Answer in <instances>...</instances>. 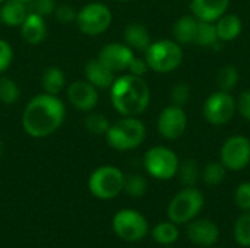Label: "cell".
Masks as SVG:
<instances>
[{
    "instance_id": "30bf717a",
    "label": "cell",
    "mask_w": 250,
    "mask_h": 248,
    "mask_svg": "<svg viewBox=\"0 0 250 248\" xmlns=\"http://www.w3.org/2000/svg\"><path fill=\"white\" fill-rule=\"evenodd\" d=\"M202 113L209 124H227L236 113V99L230 92L215 91L205 99Z\"/></svg>"
},
{
    "instance_id": "7c38bea8",
    "label": "cell",
    "mask_w": 250,
    "mask_h": 248,
    "mask_svg": "<svg viewBox=\"0 0 250 248\" xmlns=\"http://www.w3.org/2000/svg\"><path fill=\"white\" fill-rule=\"evenodd\" d=\"M186 127H188V115L183 107H177L171 104L166 107L158 115V121H157L158 133L167 140H176L182 137L186 132Z\"/></svg>"
},
{
    "instance_id": "60d3db41",
    "label": "cell",
    "mask_w": 250,
    "mask_h": 248,
    "mask_svg": "<svg viewBox=\"0 0 250 248\" xmlns=\"http://www.w3.org/2000/svg\"><path fill=\"white\" fill-rule=\"evenodd\" d=\"M19 1H23V3H31L32 0H19Z\"/></svg>"
},
{
    "instance_id": "f1b7e54d",
    "label": "cell",
    "mask_w": 250,
    "mask_h": 248,
    "mask_svg": "<svg viewBox=\"0 0 250 248\" xmlns=\"http://www.w3.org/2000/svg\"><path fill=\"white\" fill-rule=\"evenodd\" d=\"M217 82H218V88L220 91H226L230 92L231 89L236 88L237 82H239V70L236 66H224L217 76Z\"/></svg>"
},
{
    "instance_id": "484cf974",
    "label": "cell",
    "mask_w": 250,
    "mask_h": 248,
    "mask_svg": "<svg viewBox=\"0 0 250 248\" xmlns=\"http://www.w3.org/2000/svg\"><path fill=\"white\" fill-rule=\"evenodd\" d=\"M201 172L202 171L199 170V165L195 159H185L179 165L177 175H179V180L182 184H185L186 187H192L199 181Z\"/></svg>"
},
{
    "instance_id": "9c48e42d",
    "label": "cell",
    "mask_w": 250,
    "mask_h": 248,
    "mask_svg": "<svg viewBox=\"0 0 250 248\" xmlns=\"http://www.w3.org/2000/svg\"><path fill=\"white\" fill-rule=\"evenodd\" d=\"M114 234L127 243H138L148 234V221L145 216L133 209H123L117 212L111 222Z\"/></svg>"
},
{
    "instance_id": "44dd1931",
    "label": "cell",
    "mask_w": 250,
    "mask_h": 248,
    "mask_svg": "<svg viewBox=\"0 0 250 248\" xmlns=\"http://www.w3.org/2000/svg\"><path fill=\"white\" fill-rule=\"evenodd\" d=\"M198 31V19L193 15H185L179 18L173 25V37L174 41L182 44H192L195 42Z\"/></svg>"
},
{
    "instance_id": "5bb4252c",
    "label": "cell",
    "mask_w": 250,
    "mask_h": 248,
    "mask_svg": "<svg viewBox=\"0 0 250 248\" xmlns=\"http://www.w3.org/2000/svg\"><path fill=\"white\" fill-rule=\"evenodd\" d=\"M70 104L79 111H91L98 104V92L88 80H75L67 88Z\"/></svg>"
},
{
    "instance_id": "6da1fadb",
    "label": "cell",
    "mask_w": 250,
    "mask_h": 248,
    "mask_svg": "<svg viewBox=\"0 0 250 248\" xmlns=\"http://www.w3.org/2000/svg\"><path fill=\"white\" fill-rule=\"evenodd\" d=\"M66 107L57 95L41 94L32 98L25 107L22 127L31 137L41 139L53 134L63 124Z\"/></svg>"
},
{
    "instance_id": "ac0fdd59",
    "label": "cell",
    "mask_w": 250,
    "mask_h": 248,
    "mask_svg": "<svg viewBox=\"0 0 250 248\" xmlns=\"http://www.w3.org/2000/svg\"><path fill=\"white\" fill-rule=\"evenodd\" d=\"M85 76L91 85H94L95 88H101V89L111 88L116 79L114 72L105 67L98 58H92L85 64Z\"/></svg>"
},
{
    "instance_id": "d590c367",
    "label": "cell",
    "mask_w": 250,
    "mask_h": 248,
    "mask_svg": "<svg viewBox=\"0 0 250 248\" xmlns=\"http://www.w3.org/2000/svg\"><path fill=\"white\" fill-rule=\"evenodd\" d=\"M13 60V50L10 44L4 39H0V73L9 69Z\"/></svg>"
},
{
    "instance_id": "cb8c5ba5",
    "label": "cell",
    "mask_w": 250,
    "mask_h": 248,
    "mask_svg": "<svg viewBox=\"0 0 250 248\" xmlns=\"http://www.w3.org/2000/svg\"><path fill=\"white\" fill-rule=\"evenodd\" d=\"M217 42H220V38L217 34L215 22L198 20V31H196L195 44L202 45V47H214Z\"/></svg>"
},
{
    "instance_id": "7402d4cb",
    "label": "cell",
    "mask_w": 250,
    "mask_h": 248,
    "mask_svg": "<svg viewBox=\"0 0 250 248\" xmlns=\"http://www.w3.org/2000/svg\"><path fill=\"white\" fill-rule=\"evenodd\" d=\"M125 41L126 44L132 48V50H138V51H145L149 44H151V35L149 31L138 22H132L125 28L123 32Z\"/></svg>"
},
{
    "instance_id": "d6986e66",
    "label": "cell",
    "mask_w": 250,
    "mask_h": 248,
    "mask_svg": "<svg viewBox=\"0 0 250 248\" xmlns=\"http://www.w3.org/2000/svg\"><path fill=\"white\" fill-rule=\"evenodd\" d=\"M29 10L26 3L19 0H6L0 7V19L7 26H21L26 19Z\"/></svg>"
},
{
    "instance_id": "d4e9b609",
    "label": "cell",
    "mask_w": 250,
    "mask_h": 248,
    "mask_svg": "<svg viewBox=\"0 0 250 248\" xmlns=\"http://www.w3.org/2000/svg\"><path fill=\"white\" fill-rule=\"evenodd\" d=\"M152 238L161 244V246H170L177 241L179 238V229L174 222H161L154 227L152 229Z\"/></svg>"
},
{
    "instance_id": "f35d334b",
    "label": "cell",
    "mask_w": 250,
    "mask_h": 248,
    "mask_svg": "<svg viewBox=\"0 0 250 248\" xmlns=\"http://www.w3.org/2000/svg\"><path fill=\"white\" fill-rule=\"evenodd\" d=\"M148 64H146V60L145 58H139V57H133L130 66H129V73L130 75H135V76H141L144 77V75L148 72Z\"/></svg>"
},
{
    "instance_id": "2e32d148",
    "label": "cell",
    "mask_w": 250,
    "mask_h": 248,
    "mask_svg": "<svg viewBox=\"0 0 250 248\" xmlns=\"http://www.w3.org/2000/svg\"><path fill=\"white\" fill-rule=\"evenodd\" d=\"M230 0H192L190 12L198 20L217 22L224 13H227Z\"/></svg>"
},
{
    "instance_id": "b9f144b4",
    "label": "cell",
    "mask_w": 250,
    "mask_h": 248,
    "mask_svg": "<svg viewBox=\"0 0 250 248\" xmlns=\"http://www.w3.org/2000/svg\"><path fill=\"white\" fill-rule=\"evenodd\" d=\"M117 1H122V3H126V1H130V0H117Z\"/></svg>"
},
{
    "instance_id": "5b68a950",
    "label": "cell",
    "mask_w": 250,
    "mask_h": 248,
    "mask_svg": "<svg viewBox=\"0 0 250 248\" xmlns=\"http://www.w3.org/2000/svg\"><path fill=\"white\" fill-rule=\"evenodd\" d=\"M204 202L205 199L201 190H198L195 186L185 187L170 202L167 215L170 221L174 222L176 225L188 224L199 215V212L202 210Z\"/></svg>"
},
{
    "instance_id": "4316f807",
    "label": "cell",
    "mask_w": 250,
    "mask_h": 248,
    "mask_svg": "<svg viewBox=\"0 0 250 248\" xmlns=\"http://www.w3.org/2000/svg\"><path fill=\"white\" fill-rule=\"evenodd\" d=\"M227 175V168L224 167V164L221 161H212L208 162L205 165V168L201 172L202 180L208 184V186H218L224 181Z\"/></svg>"
},
{
    "instance_id": "277c9868",
    "label": "cell",
    "mask_w": 250,
    "mask_h": 248,
    "mask_svg": "<svg viewBox=\"0 0 250 248\" xmlns=\"http://www.w3.org/2000/svg\"><path fill=\"white\" fill-rule=\"evenodd\" d=\"M145 60L151 70L157 73H170L183 61L182 45L171 39H160L151 42L145 50Z\"/></svg>"
},
{
    "instance_id": "52a82bcc",
    "label": "cell",
    "mask_w": 250,
    "mask_h": 248,
    "mask_svg": "<svg viewBox=\"0 0 250 248\" xmlns=\"http://www.w3.org/2000/svg\"><path fill=\"white\" fill-rule=\"evenodd\" d=\"M146 172L157 180H170L177 175L180 161L176 152L167 146H154L144 156Z\"/></svg>"
},
{
    "instance_id": "8d00e7d4",
    "label": "cell",
    "mask_w": 250,
    "mask_h": 248,
    "mask_svg": "<svg viewBox=\"0 0 250 248\" xmlns=\"http://www.w3.org/2000/svg\"><path fill=\"white\" fill-rule=\"evenodd\" d=\"M236 110L246 121H250V89H246L240 94L236 101Z\"/></svg>"
},
{
    "instance_id": "d6a6232c",
    "label": "cell",
    "mask_w": 250,
    "mask_h": 248,
    "mask_svg": "<svg viewBox=\"0 0 250 248\" xmlns=\"http://www.w3.org/2000/svg\"><path fill=\"white\" fill-rule=\"evenodd\" d=\"M170 98H171L173 105L185 107L190 99V86L186 82H179L177 85L173 86Z\"/></svg>"
},
{
    "instance_id": "9a60e30c",
    "label": "cell",
    "mask_w": 250,
    "mask_h": 248,
    "mask_svg": "<svg viewBox=\"0 0 250 248\" xmlns=\"http://www.w3.org/2000/svg\"><path fill=\"white\" fill-rule=\"evenodd\" d=\"M188 237L196 246L209 247L217 243L220 229L211 219H195L190 221V225L188 227Z\"/></svg>"
},
{
    "instance_id": "e575fe53",
    "label": "cell",
    "mask_w": 250,
    "mask_h": 248,
    "mask_svg": "<svg viewBox=\"0 0 250 248\" xmlns=\"http://www.w3.org/2000/svg\"><path fill=\"white\" fill-rule=\"evenodd\" d=\"M56 10V0H32L31 1V12L47 18Z\"/></svg>"
},
{
    "instance_id": "f546056e",
    "label": "cell",
    "mask_w": 250,
    "mask_h": 248,
    "mask_svg": "<svg viewBox=\"0 0 250 248\" xmlns=\"http://www.w3.org/2000/svg\"><path fill=\"white\" fill-rule=\"evenodd\" d=\"M234 238L239 246L250 247V212H246L236 221Z\"/></svg>"
},
{
    "instance_id": "7a4b0ae2",
    "label": "cell",
    "mask_w": 250,
    "mask_h": 248,
    "mask_svg": "<svg viewBox=\"0 0 250 248\" xmlns=\"http://www.w3.org/2000/svg\"><path fill=\"white\" fill-rule=\"evenodd\" d=\"M111 104L123 117H138L149 105V86L141 76L123 75L111 85Z\"/></svg>"
},
{
    "instance_id": "7bdbcfd3",
    "label": "cell",
    "mask_w": 250,
    "mask_h": 248,
    "mask_svg": "<svg viewBox=\"0 0 250 248\" xmlns=\"http://www.w3.org/2000/svg\"><path fill=\"white\" fill-rule=\"evenodd\" d=\"M3 1H6V0H0V4H1V3H3Z\"/></svg>"
},
{
    "instance_id": "ffe728a7",
    "label": "cell",
    "mask_w": 250,
    "mask_h": 248,
    "mask_svg": "<svg viewBox=\"0 0 250 248\" xmlns=\"http://www.w3.org/2000/svg\"><path fill=\"white\" fill-rule=\"evenodd\" d=\"M220 41L230 42L234 41L243 29V20L234 13H224L215 23Z\"/></svg>"
},
{
    "instance_id": "ba28073f",
    "label": "cell",
    "mask_w": 250,
    "mask_h": 248,
    "mask_svg": "<svg viewBox=\"0 0 250 248\" xmlns=\"http://www.w3.org/2000/svg\"><path fill=\"white\" fill-rule=\"evenodd\" d=\"M113 16L108 6L100 1H92L85 4L76 13V25L79 31L85 35H100L108 29L111 25Z\"/></svg>"
},
{
    "instance_id": "83f0119b",
    "label": "cell",
    "mask_w": 250,
    "mask_h": 248,
    "mask_svg": "<svg viewBox=\"0 0 250 248\" xmlns=\"http://www.w3.org/2000/svg\"><path fill=\"white\" fill-rule=\"evenodd\" d=\"M123 190L130 196V197H142L146 190H148V183L146 180L139 175V174H130L125 175V183H123Z\"/></svg>"
},
{
    "instance_id": "e0dca14e",
    "label": "cell",
    "mask_w": 250,
    "mask_h": 248,
    "mask_svg": "<svg viewBox=\"0 0 250 248\" xmlns=\"http://www.w3.org/2000/svg\"><path fill=\"white\" fill-rule=\"evenodd\" d=\"M21 34H22V38L28 44H40L47 37L45 18L34 12H29L26 19L21 25Z\"/></svg>"
},
{
    "instance_id": "4dcf8cb0",
    "label": "cell",
    "mask_w": 250,
    "mask_h": 248,
    "mask_svg": "<svg viewBox=\"0 0 250 248\" xmlns=\"http://www.w3.org/2000/svg\"><path fill=\"white\" fill-rule=\"evenodd\" d=\"M85 127L91 134L101 136V134L107 133V130L110 127V123H108L105 115H103L100 113H91L85 120Z\"/></svg>"
},
{
    "instance_id": "74e56055",
    "label": "cell",
    "mask_w": 250,
    "mask_h": 248,
    "mask_svg": "<svg viewBox=\"0 0 250 248\" xmlns=\"http://www.w3.org/2000/svg\"><path fill=\"white\" fill-rule=\"evenodd\" d=\"M56 13V19L63 22V23H67V22H72V20H76V13L73 7L67 6V4H60L59 7H56L54 10Z\"/></svg>"
},
{
    "instance_id": "4fadbf2b",
    "label": "cell",
    "mask_w": 250,
    "mask_h": 248,
    "mask_svg": "<svg viewBox=\"0 0 250 248\" xmlns=\"http://www.w3.org/2000/svg\"><path fill=\"white\" fill-rule=\"evenodd\" d=\"M135 54L133 50L127 44H120V42H110L104 45L98 54V60L108 67L111 72H125L129 69Z\"/></svg>"
},
{
    "instance_id": "3957f363",
    "label": "cell",
    "mask_w": 250,
    "mask_h": 248,
    "mask_svg": "<svg viewBox=\"0 0 250 248\" xmlns=\"http://www.w3.org/2000/svg\"><path fill=\"white\" fill-rule=\"evenodd\" d=\"M145 124L136 117H123L114 124H110L105 137L107 143L116 151H132L141 146L145 140Z\"/></svg>"
},
{
    "instance_id": "8fae6325",
    "label": "cell",
    "mask_w": 250,
    "mask_h": 248,
    "mask_svg": "<svg viewBox=\"0 0 250 248\" xmlns=\"http://www.w3.org/2000/svg\"><path fill=\"white\" fill-rule=\"evenodd\" d=\"M220 159L230 171L245 170L250 164V140L243 134L229 137L221 146Z\"/></svg>"
},
{
    "instance_id": "8992f818",
    "label": "cell",
    "mask_w": 250,
    "mask_h": 248,
    "mask_svg": "<svg viewBox=\"0 0 250 248\" xmlns=\"http://www.w3.org/2000/svg\"><path fill=\"white\" fill-rule=\"evenodd\" d=\"M125 175L113 165H104L97 168L88 180V189L91 194L100 200H111L123 191Z\"/></svg>"
},
{
    "instance_id": "603a6c76",
    "label": "cell",
    "mask_w": 250,
    "mask_h": 248,
    "mask_svg": "<svg viewBox=\"0 0 250 248\" xmlns=\"http://www.w3.org/2000/svg\"><path fill=\"white\" fill-rule=\"evenodd\" d=\"M41 83H42V88H44L45 94L57 95L64 88L66 76H64L62 69H59V67H48L42 73Z\"/></svg>"
},
{
    "instance_id": "836d02e7",
    "label": "cell",
    "mask_w": 250,
    "mask_h": 248,
    "mask_svg": "<svg viewBox=\"0 0 250 248\" xmlns=\"http://www.w3.org/2000/svg\"><path fill=\"white\" fill-rule=\"evenodd\" d=\"M234 202L239 209L245 212H250V181L237 186L236 193H234Z\"/></svg>"
},
{
    "instance_id": "ab89813d",
    "label": "cell",
    "mask_w": 250,
    "mask_h": 248,
    "mask_svg": "<svg viewBox=\"0 0 250 248\" xmlns=\"http://www.w3.org/2000/svg\"><path fill=\"white\" fill-rule=\"evenodd\" d=\"M1 156H3V142L0 140V159H1Z\"/></svg>"
},
{
    "instance_id": "1f68e13d",
    "label": "cell",
    "mask_w": 250,
    "mask_h": 248,
    "mask_svg": "<svg viewBox=\"0 0 250 248\" xmlns=\"http://www.w3.org/2000/svg\"><path fill=\"white\" fill-rule=\"evenodd\" d=\"M19 98V88L15 80L9 77H0V101L3 104H13Z\"/></svg>"
}]
</instances>
